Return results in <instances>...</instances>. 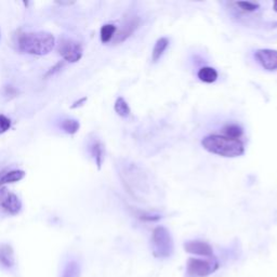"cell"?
Masks as SVG:
<instances>
[{
  "label": "cell",
  "instance_id": "cell-20",
  "mask_svg": "<svg viewBox=\"0 0 277 277\" xmlns=\"http://www.w3.org/2000/svg\"><path fill=\"white\" fill-rule=\"evenodd\" d=\"M81 265L77 261H69L63 271L62 277H81Z\"/></svg>",
  "mask_w": 277,
  "mask_h": 277
},
{
  "label": "cell",
  "instance_id": "cell-9",
  "mask_svg": "<svg viewBox=\"0 0 277 277\" xmlns=\"http://www.w3.org/2000/svg\"><path fill=\"white\" fill-rule=\"evenodd\" d=\"M254 57L262 68L268 72L277 71V50L273 49H259L254 52Z\"/></svg>",
  "mask_w": 277,
  "mask_h": 277
},
{
  "label": "cell",
  "instance_id": "cell-15",
  "mask_svg": "<svg viewBox=\"0 0 277 277\" xmlns=\"http://www.w3.org/2000/svg\"><path fill=\"white\" fill-rule=\"evenodd\" d=\"M25 174L26 173L23 170H10L6 172H0V185L21 181L25 177Z\"/></svg>",
  "mask_w": 277,
  "mask_h": 277
},
{
  "label": "cell",
  "instance_id": "cell-27",
  "mask_svg": "<svg viewBox=\"0 0 277 277\" xmlns=\"http://www.w3.org/2000/svg\"><path fill=\"white\" fill-rule=\"evenodd\" d=\"M57 4H60V5H67V6H69V5H72V4H74V3H68V2H61V3H57Z\"/></svg>",
  "mask_w": 277,
  "mask_h": 277
},
{
  "label": "cell",
  "instance_id": "cell-26",
  "mask_svg": "<svg viewBox=\"0 0 277 277\" xmlns=\"http://www.w3.org/2000/svg\"><path fill=\"white\" fill-rule=\"evenodd\" d=\"M88 100V98H87V96H84V97H82V98H79V100L78 101H76V102H74L72 105H71V108H73V110H74V108H78V107H81V106H83L84 104H85V102Z\"/></svg>",
  "mask_w": 277,
  "mask_h": 277
},
{
  "label": "cell",
  "instance_id": "cell-22",
  "mask_svg": "<svg viewBox=\"0 0 277 277\" xmlns=\"http://www.w3.org/2000/svg\"><path fill=\"white\" fill-rule=\"evenodd\" d=\"M137 219H140L141 221L144 222H156L158 220L162 219V215L156 214V213H151V212H144V211H137L135 213Z\"/></svg>",
  "mask_w": 277,
  "mask_h": 277
},
{
  "label": "cell",
  "instance_id": "cell-18",
  "mask_svg": "<svg viewBox=\"0 0 277 277\" xmlns=\"http://www.w3.org/2000/svg\"><path fill=\"white\" fill-rule=\"evenodd\" d=\"M114 110L118 116H121L123 118H127L131 113L129 105H128L127 101L123 96L117 97V100L115 101V104H114Z\"/></svg>",
  "mask_w": 277,
  "mask_h": 277
},
{
  "label": "cell",
  "instance_id": "cell-24",
  "mask_svg": "<svg viewBox=\"0 0 277 277\" xmlns=\"http://www.w3.org/2000/svg\"><path fill=\"white\" fill-rule=\"evenodd\" d=\"M62 66H63V62H60V63L55 64L53 67H51L50 69H49V71L47 72V74L45 75V77H46V78H47V77H50V76H53L55 73L60 72V69L62 68Z\"/></svg>",
  "mask_w": 277,
  "mask_h": 277
},
{
  "label": "cell",
  "instance_id": "cell-7",
  "mask_svg": "<svg viewBox=\"0 0 277 277\" xmlns=\"http://www.w3.org/2000/svg\"><path fill=\"white\" fill-rule=\"evenodd\" d=\"M141 18L135 14L127 15L121 25V27H117V32L115 34V37L113 39L114 45H120L124 42H126L128 38L131 37L140 27Z\"/></svg>",
  "mask_w": 277,
  "mask_h": 277
},
{
  "label": "cell",
  "instance_id": "cell-13",
  "mask_svg": "<svg viewBox=\"0 0 277 277\" xmlns=\"http://www.w3.org/2000/svg\"><path fill=\"white\" fill-rule=\"evenodd\" d=\"M197 77L205 84H213L217 81L219 74H217L216 69L211 66H203L197 72Z\"/></svg>",
  "mask_w": 277,
  "mask_h": 277
},
{
  "label": "cell",
  "instance_id": "cell-6",
  "mask_svg": "<svg viewBox=\"0 0 277 277\" xmlns=\"http://www.w3.org/2000/svg\"><path fill=\"white\" fill-rule=\"evenodd\" d=\"M57 52L65 61L76 63L83 57V46L72 38H61L57 44Z\"/></svg>",
  "mask_w": 277,
  "mask_h": 277
},
{
  "label": "cell",
  "instance_id": "cell-2",
  "mask_svg": "<svg viewBox=\"0 0 277 277\" xmlns=\"http://www.w3.org/2000/svg\"><path fill=\"white\" fill-rule=\"evenodd\" d=\"M55 46V38L48 32L21 33L17 36L18 50L34 55L50 53Z\"/></svg>",
  "mask_w": 277,
  "mask_h": 277
},
{
  "label": "cell",
  "instance_id": "cell-17",
  "mask_svg": "<svg viewBox=\"0 0 277 277\" xmlns=\"http://www.w3.org/2000/svg\"><path fill=\"white\" fill-rule=\"evenodd\" d=\"M117 32V26L114 24H105L101 27L100 31V38L103 44L112 43Z\"/></svg>",
  "mask_w": 277,
  "mask_h": 277
},
{
  "label": "cell",
  "instance_id": "cell-23",
  "mask_svg": "<svg viewBox=\"0 0 277 277\" xmlns=\"http://www.w3.org/2000/svg\"><path fill=\"white\" fill-rule=\"evenodd\" d=\"M11 128V121L3 114H0V134L7 132Z\"/></svg>",
  "mask_w": 277,
  "mask_h": 277
},
{
  "label": "cell",
  "instance_id": "cell-3",
  "mask_svg": "<svg viewBox=\"0 0 277 277\" xmlns=\"http://www.w3.org/2000/svg\"><path fill=\"white\" fill-rule=\"evenodd\" d=\"M202 146L211 154L234 158L245 153V144L241 140L227 137L223 134H209L202 140Z\"/></svg>",
  "mask_w": 277,
  "mask_h": 277
},
{
  "label": "cell",
  "instance_id": "cell-28",
  "mask_svg": "<svg viewBox=\"0 0 277 277\" xmlns=\"http://www.w3.org/2000/svg\"><path fill=\"white\" fill-rule=\"evenodd\" d=\"M273 9H274V11L277 12V2H274L273 4Z\"/></svg>",
  "mask_w": 277,
  "mask_h": 277
},
{
  "label": "cell",
  "instance_id": "cell-14",
  "mask_svg": "<svg viewBox=\"0 0 277 277\" xmlns=\"http://www.w3.org/2000/svg\"><path fill=\"white\" fill-rule=\"evenodd\" d=\"M169 44H170V41H169V38H167V37H161L160 39H157V42L155 43V46L152 51L153 63H157L161 60V57L164 55L165 51L167 50V48L169 47Z\"/></svg>",
  "mask_w": 277,
  "mask_h": 277
},
{
  "label": "cell",
  "instance_id": "cell-4",
  "mask_svg": "<svg viewBox=\"0 0 277 277\" xmlns=\"http://www.w3.org/2000/svg\"><path fill=\"white\" fill-rule=\"evenodd\" d=\"M152 251L155 258H170L174 251V244L171 233L165 226H157L152 234Z\"/></svg>",
  "mask_w": 277,
  "mask_h": 277
},
{
  "label": "cell",
  "instance_id": "cell-12",
  "mask_svg": "<svg viewBox=\"0 0 277 277\" xmlns=\"http://www.w3.org/2000/svg\"><path fill=\"white\" fill-rule=\"evenodd\" d=\"M0 264L6 269H11L15 264L14 251L9 244L0 245Z\"/></svg>",
  "mask_w": 277,
  "mask_h": 277
},
{
  "label": "cell",
  "instance_id": "cell-16",
  "mask_svg": "<svg viewBox=\"0 0 277 277\" xmlns=\"http://www.w3.org/2000/svg\"><path fill=\"white\" fill-rule=\"evenodd\" d=\"M222 133L227 137L235 138V140H241V137L244 134V129L237 124H229L223 127Z\"/></svg>",
  "mask_w": 277,
  "mask_h": 277
},
{
  "label": "cell",
  "instance_id": "cell-5",
  "mask_svg": "<svg viewBox=\"0 0 277 277\" xmlns=\"http://www.w3.org/2000/svg\"><path fill=\"white\" fill-rule=\"evenodd\" d=\"M219 269V262L212 256L209 259L190 258L186 263V273L193 277H207Z\"/></svg>",
  "mask_w": 277,
  "mask_h": 277
},
{
  "label": "cell",
  "instance_id": "cell-19",
  "mask_svg": "<svg viewBox=\"0 0 277 277\" xmlns=\"http://www.w3.org/2000/svg\"><path fill=\"white\" fill-rule=\"evenodd\" d=\"M61 129L67 134H75L78 132L81 124L78 121L73 120V118H65L60 124Z\"/></svg>",
  "mask_w": 277,
  "mask_h": 277
},
{
  "label": "cell",
  "instance_id": "cell-21",
  "mask_svg": "<svg viewBox=\"0 0 277 277\" xmlns=\"http://www.w3.org/2000/svg\"><path fill=\"white\" fill-rule=\"evenodd\" d=\"M237 8H240L241 11L243 12H247V13H251V12H255L256 10L260 8L259 4L255 3H250V2H237L234 4Z\"/></svg>",
  "mask_w": 277,
  "mask_h": 277
},
{
  "label": "cell",
  "instance_id": "cell-1",
  "mask_svg": "<svg viewBox=\"0 0 277 277\" xmlns=\"http://www.w3.org/2000/svg\"><path fill=\"white\" fill-rule=\"evenodd\" d=\"M120 175L127 192L136 201H143L150 193L151 182L140 166L125 162L120 166Z\"/></svg>",
  "mask_w": 277,
  "mask_h": 277
},
{
  "label": "cell",
  "instance_id": "cell-25",
  "mask_svg": "<svg viewBox=\"0 0 277 277\" xmlns=\"http://www.w3.org/2000/svg\"><path fill=\"white\" fill-rule=\"evenodd\" d=\"M16 94H17V90H16V89H15L14 87H12V86H7V87L5 88V95H6V96L13 97V96H15Z\"/></svg>",
  "mask_w": 277,
  "mask_h": 277
},
{
  "label": "cell",
  "instance_id": "cell-11",
  "mask_svg": "<svg viewBox=\"0 0 277 277\" xmlns=\"http://www.w3.org/2000/svg\"><path fill=\"white\" fill-rule=\"evenodd\" d=\"M89 152H90V155L94 160L97 169H101L105 157V150L103 143L100 140H92L91 143L89 144Z\"/></svg>",
  "mask_w": 277,
  "mask_h": 277
},
{
  "label": "cell",
  "instance_id": "cell-10",
  "mask_svg": "<svg viewBox=\"0 0 277 277\" xmlns=\"http://www.w3.org/2000/svg\"><path fill=\"white\" fill-rule=\"evenodd\" d=\"M184 250L187 253L195 254V255H202L205 258H212L213 250L212 247L203 241H189L184 243Z\"/></svg>",
  "mask_w": 277,
  "mask_h": 277
},
{
  "label": "cell",
  "instance_id": "cell-8",
  "mask_svg": "<svg viewBox=\"0 0 277 277\" xmlns=\"http://www.w3.org/2000/svg\"><path fill=\"white\" fill-rule=\"evenodd\" d=\"M0 208L9 214L15 215L22 209V203L17 195L8 191L6 187L0 190Z\"/></svg>",
  "mask_w": 277,
  "mask_h": 277
}]
</instances>
